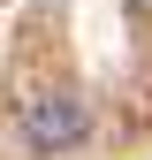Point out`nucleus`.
Returning a JSON list of instances; mask_svg holds the SVG:
<instances>
[{
    "label": "nucleus",
    "mask_w": 152,
    "mask_h": 160,
    "mask_svg": "<svg viewBox=\"0 0 152 160\" xmlns=\"http://www.w3.org/2000/svg\"><path fill=\"white\" fill-rule=\"evenodd\" d=\"M23 137H31L38 152L76 145V137H84V99H69V92H38V99H23Z\"/></svg>",
    "instance_id": "1"
}]
</instances>
